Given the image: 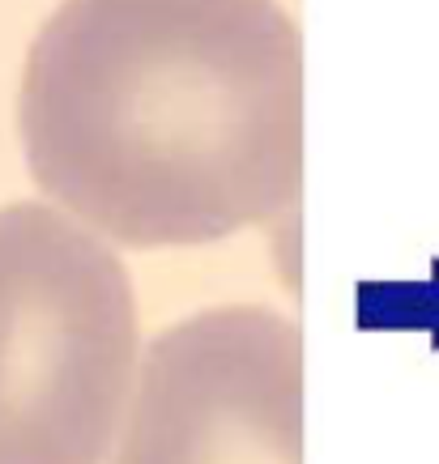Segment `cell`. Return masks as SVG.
<instances>
[{
	"label": "cell",
	"instance_id": "obj_3",
	"mask_svg": "<svg viewBox=\"0 0 439 464\" xmlns=\"http://www.w3.org/2000/svg\"><path fill=\"white\" fill-rule=\"evenodd\" d=\"M107 464H303V333L273 307L162 328Z\"/></svg>",
	"mask_w": 439,
	"mask_h": 464
},
{
	"label": "cell",
	"instance_id": "obj_2",
	"mask_svg": "<svg viewBox=\"0 0 439 464\" xmlns=\"http://www.w3.org/2000/svg\"><path fill=\"white\" fill-rule=\"evenodd\" d=\"M141 375L124 260L73 213L0 209V464H107Z\"/></svg>",
	"mask_w": 439,
	"mask_h": 464
},
{
	"label": "cell",
	"instance_id": "obj_1",
	"mask_svg": "<svg viewBox=\"0 0 439 464\" xmlns=\"http://www.w3.org/2000/svg\"><path fill=\"white\" fill-rule=\"evenodd\" d=\"M17 132L56 209L120 247H197L303 192V39L278 0H60Z\"/></svg>",
	"mask_w": 439,
	"mask_h": 464
}]
</instances>
